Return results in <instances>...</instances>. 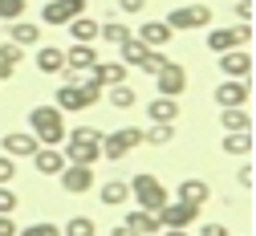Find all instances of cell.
<instances>
[{"instance_id":"12","label":"cell","mask_w":256,"mask_h":236,"mask_svg":"<svg viewBox=\"0 0 256 236\" xmlns=\"http://www.w3.org/2000/svg\"><path fill=\"white\" fill-rule=\"evenodd\" d=\"M0 147H4V155H8V159H33L41 143H37V134L12 130V134H4V143H0Z\"/></svg>"},{"instance_id":"7","label":"cell","mask_w":256,"mask_h":236,"mask_svg":"<svg viewBox=\"0 0 256 236\" xmlns=\"http://www.w3.org/2000/svg\"><path fill=\"white\" fill-rule=\"evenodd\" d=\"M154 216H158V228H191V220L200 216V208H191V204H183V199H175V204L167 199V204L158 208Z\"/></svg>"},{"instance_id":"27","label":"cell","mask_w":256,"mask_h":236,"mask_svg":"<svg viewBox=\"0 0 256 236\" xmlns=\"http://www.w3.org/2000/svg\"><path fill=\"white\" fill-rule=\"evenodd\" d=\"M220 126H224V134H232V130H252V118H248L244 106H228V110L220 114Z\"/></svg>"},{"instance_id":"25","label":"cell","mask_w":256,"mask_h":236,"mask_svg":"<svg viewBox=\"0 0 256 236\" xmlns=\"http://www.w3.org/2000/svg\"><path fill=\"white\" fill-rule=\"evenodd\" d=\"M146 118H150V122H175V118H179V106H175V98H163V94H158L154 102L146 106Z\"/></svg>"},{"instance_id":"26","label":"cell","mask_w":256,"mask_h":236,"mask_svg":"<svg viewBox=\"0 0 256 236\" xmlns=\"http://www.w3.org/2000/svg\"><path fill=\"white\" fill-rule=\"evenodd\" d=\"M142 57H146V45L134 37V33H130V37H126L122 45H118V61L126 65V70H130V65H142Z\"/></svg>"},{"instance_id":"35","label":"cell","mask_w":256,"mask_h":236,"mask_svg":"<svg viewBox=\"0 0 256 236\" xmlns=\"http://www.w3.org/2000/svg\"><path fill=\"white\" fill-rule=\"evenodd\" d=\"M24 9H28L24 0H0V21H8V25H12V21L24 17Z\"/></svg>"},{"instance_id":"11","label":"cell","mask_w":256,"mask_h":236,"mask_svg":"<svg viewBox=\"0 0 256 236\" xmlns=\"http://www.w3.org/2000/svg\"><path fill=\"white\" fill-rule=\"evenodd\" d=\"M94 65H98V49H94V45L74 41V45L66 49V70H70V74H90Z\"/></svg>"},{"instance_id":"18","label":"cell","mask_w":256,"mask_h":236,"mask_svg":"<svg viewBox=\"0 0 256 236\" xmlns=\"http://www.w3.org/2000/svg\"><path fill=\"white\" fill-rule=\"evenodd\" d=\"M33 167L41 175H57L61 167H66V155H61V147H37V155H33Z\"/></svg>"},{"instance_id":"5","label":"cell","mask_w":256,"mask_h":236,"mask_svg":"<svg viewBox=\"0 0 256 236\" xmlns=\"http://www.w3.org/2000/svg\"><path fill=\"white\" fill-rule=\"evenodd\" d=\"M252 41V25H236V29H212L208 33V49L228 53V49H244Z\"/></svg>"},{"instance_id":"32","label":"cell","mask_w":256,"mask_h":236,"mask_svg":"<svg viewBox=\"0 0 256 236\" xmlns=\"http://www.w3.org/2000/svg\"><path fill=\"white\" fill-rule=\"evenodd\" d=\"M98 37H102V41H110V45H122L126 37H130V29H126L122 21H110V25H102V29H98Z\"/></svg>"},{"instance_id":"9","label":"cell","mask_w":256,"mask_h":236,"mask_svg":"<svg viewBox=\"0 0 256 236\" xmlns=\"http://www.w3.org/2000/svg\"><path fill=\"white\" fill-rule=\"evenodd\" d=\"M82 13H86V0H49V5L41 9V21L45 25H70Z\"/></svg>"},{"instance_id":"16","label":"cell","mask_w":256,"mask_h":236,"mask_svg":"<svg viewBox=\"0 0 256 236\" xmlns=\"http://www.w3.org/2000/svg\"><path fill=\"white\" fill-rule=\"evenodd\" d=\"M171 37H175V33H171L167 21H142V29H138V41H142L146 49H163Z\"/></svg>"},{"instance_id":"28","label":"cell","mask_w":256,"mask_h":236,"mask_svg":"<svg viewBox=\"0 0 256 236\" xmlns=\"http://www.w3.org/2000/svg\"><path fill=\"white\" fill-rule=\"evenodd\" d=\"M175 139V122H150V130H142V143L150 147H167Z\"/></svg>"},{"instance_id":"3","label":"cell","mask_w":256,"mask_h":236,"mask_svg":"<svg viewBox=\"0 0 256 236\" xmlns=\"http://www.w3.org/2000/svg\"><path fill=\"white\" fill-rule=\"evenodd\" d=\"M138 143H142V130H138V126L110 130V134H102V159H126Z\"/></svg>"},{"instance_id":"1","label":"cell","mask_w":256,"mask_h":236,"mask_svg":"<svg viewBox=\"0 0 256 236\" xmlns=\"http://www.w3.org/2000/svg\"><path fill=\"white\" fill-rule=\"evenodd\" d=\"M28 126H33L41 147H61L66 143V114L57 106H33L28 110Z\"/></svg>"},{"instance_id":"4","label":"cell","mask_w":256,"mask_h":236,"mask_svg":"<svg viewBox=\"0 0 256 236\" xmlns=\"http://www.w3.org/2000/svg\"><path fill=\"white\" fill-rule=\"evenodd\" d=\"M167 25H171V33L208 29V25H212V9H208V5H183V9H175V13L167 17Z\"/></svg>"},{"instance_id":"23","label":"cell","mask_w":256,"mask_h":236,"mask_svg":"<svg viewBox=\"0 0 256 236\" xmlns=\"http://www.w3.org/2000/svg\"><path fill=\"white\" fill-rule=\"evenodd\" d=\"M98 29H102L98 21L82 13V17H74V21H70V37H74V41H86V45H94V41H98Z\"/></svg>"},{"instance_id":"38","label":"cell","mask_w":256,"mask_h":236,"mask_svg":"<svg viewBox=\"0 0 256 236\" xmlns=\"http://www.w3.org/2000/svg\"><path fill=\"white\" fill-rule=\"evenodd\" d=\"M12 208H16L12 187H8V183H0V212H4V216H12Z\"/></svg>"},{"instance_id":"44","label":"cell","mask_w":256,"mask_h":236,"mask_svg":"<svg viewBox=\"0 0 256 236\" xmlns=\"http://www.w3.org/2000/svg\"><path fill=\"white\" fill-rule=\"evenodd\" d=\"M236 17H240V25L252 21V5H248V0H240V5H236Z\"/></svg>"},{"instance_id":"45","label":"cell","mask_w":256,"mask_h":236,"mask_svg":"<svg viewBox=\"0 0 256 236\" xmlns=\"http://www.w3.org/2000/svg\"><path fill=\"white\" fill-rule=\"evenodd\" d=\"M200 236H228V228H224V224H204Z\"/></svg>"},{"instance_id":"46","label":"cell","mask_w":256,"mask_h":236,"mask_svg":"<svg viewBox=\"0 0 256 236\" xmlns=\"http://www.w3.org/2000/svg\"><path fill=\"white\" fill-rule=\"evenodd\" d=\"M236 179H240V183H244V187H248V183H252V167H248V163H244V167H240V175H236Z\"/></svg>"},{"instance_id":"15","label":"cell","mask_w":256,"mask_h":236,"mask_svg":"<svg viewBox=\"0 0 256 236\" xmlns=\"http://www.w3.org/2000/svg\"><path fill=\"white\" fill-rule=\"evenodd\" d=\"M61 155H66V163H78V167H94V163L102 159V147H94V143H74V139H66Z\"/></svg>"},{"instance_id":"40","label":"cell","mask_w":256,"mask_h":236,"mask_svg":"<svg viewBox=\"0 0 256 236\" xmlns=\"http://www.w3.org/2000/svg\"><path fill=\"white\" fill-rule=\"evenodd\" d=\"M0 53H4V57H8L12 65H16L20 57H24V49H20V45H12V41H4V45H0Z\"/></svg>"},{"instance_id":"22","label":"cell","mask_w":256,"mask_h":236,"mask_svg":"<svg viewBox=\"0 0 256 236\" xmlns=\"http://www.w3.org/2000/svg\"><path fill=\"white\" fill-rule=\"evenodd\" d=\"M8 41H12V45H20V49L37 45V41H41V25H33V21H12V33H8Z\"/></svg>"},{"instance_id":"8","label":"cell","mask_w":256,"mask_h":236,"mask_svg":"<svg viewBox=\"0 0 256 236\" xmlns=\"http://www.w3.org/2000/svg\"><path fill=\"white\" fill-rule=\"evenodd\" d=\"M248 94H252L248 78H228V82H220V86H216V106H220V110H228V106H244V102H248Z\"/></svg>"},{"instance_id":"19","label":"cell","mask_w":256,"mask_h":236,"mask_svg":"<svg viewBox=\"0 0 256 236\" xmlns=\"http://www.w3.org/2000/svg\"><path fill=\"white\" fill-rule=\"evenodd\" d=\"M90 78L98 82V86H118V82H126V65L122 61H98L90 70Z\"/></svg>"},{"instance_id":"20","label":"cell","mask_w":256,"mask_h":236,"mask_svg":"<svg viewBox=\"0 0 256 236\" xmlns=\"http://www.w3.org/2000/svg\"><path fill=\"white\" fill-rule=\"evenodd\" d=\"M130 232H138V236H158V216L154 212H146V208H138V212H126V220H122Z\"/></svg>"},{"instance_id":"2","label":"cell","mask_w":256,"mask_h":236,"mask_svg":"<svg viewBox=\"0 0 256 236\" xmlns=\"http://www.w3.org/2000/svg\"><path fill=\"white\" fill-rule=\"evenodd\" d=\"M130 199H134L138 208H146V212H158V208L167 204V187L158 183L154 175H146V171H142V175H134V179H130Z\"/></svg>"},{"instance_id":"17","label":"cell","mask_w":256,"mask_h":236,"mask_svg":"<svg viewBox=\"0 0 256 236\" xmlns=\"http://www.w3.org/2000/svg\"><path fill=\"white\" fill-rule=\"evenodd\" d=\"M179 199L191 204V208H204L208 199H212V187L204 179H179Z\"/></svg>"},{"instance_id":"36","label":"cell","mask_w":256,"mask_h":236,"mask_svg":"<svg viewBox=\"0 0 256 236\" xmlns=\"http://www.w3.org/2000/svg\"><path fill=\"white\" fill-rule=\"evenodd\" d=\"M78 94H82V102H86V106H98V98H102V86L94 82V78H86V82H78Z\"/></svg>"},{"instance_id":"30","label":"cell","mask_w":256,"mask_h":236,"mask_svg":"<svg viewBox=\"0 0 256 236\" xmlns=\"http://www.w3.org/2000/svg\"><path fill=\"white\" fill-rule=\"evenodd\" d=\"M110 106H118V110H130V106H134V90L126 86V82L110 86Z\"/></svg>"},{"instance_id":"10","label":"cell","mask_w":256,"mask_h":236,"mask_svg":"<svg viewBox=\"0 0 256 236\" xmlns=\"http://www.w3.org/2000/svg\"><path fill=\"white\" fill-rule=\"evenodd\" d=\"M57 179H61V187H66V191H74V195H86V191L94 187V167L66 163V167L57 171Z\"/></svg>"},{"instance_id":"34","label":"cell","mask_w":256,"mask_h":236,"mask_svg":"<svg viewBox=\"0 0 256 236\" xmlns=\"http://www.w3.org/2000/svg\"><path fill=\"white\" fill-rule=\"evenodd\" d=\"M66 139H74V143H94V147H102V130H94V126H78V130H66Z\"/></svg>"},{"instance_id":"42","label":"cell","mask_w":256,"mask_h":236,"mask_svg":"<svg viewBox=\"0 0 256 236\" xmlns=\"http://www.w3.org/2000/svg\"><path fill=\"white\" fill-rule=\"evenodd\" d=\"M0 236H16V224H12V216H4V212H0Z\"/></svg>"},{"instance_id":"6","label":"cell","mask_w":256,"mask_h":236,"mask_svg":"<svg viewBox=\"0 0 256 236\" xmlns=\"http://www.w3.org/2000/svg\"><path fill=\"white\" fill-rule=\"evenodd\" d=\"M154 90L163 94V98H179V94L187 90V70H183V65H175V61H167L163 70L154 74Z\"/></svg>"},{"instance_id":"21","label":"cell","mask_w":256,"mask_h":236,"mask_svg":"<svg viewBox=\"0 0 256 236\" xmlns=\"http://www.w3.org/2000/svg\"><path fill=\"white\" fill-rule=\"evenodd\" d=\"M37 70L41 74H61V70H66V49H61V45L37 49Z\"/></svg>"},{"instance_id":"41","label":"cell","mask_w":256,"mask_h":236,"mask_svg":"<svg viewBox=\"0 0 256 236\" xmlns=\"http://www.w3.org/2000/svg\"><path fill=\"white\" fill-rule=\"evenodd\" d=\"M12 171H16L12 159H8V155H0V183H8V179H12Z\"/></svg>"},{"instance_id":"48","label":"cell","mask_w":256,"mask_h":236,"mask_svg":"<svg viewBox=\"0 0 256 236\" xmlns=\"http://www.w3.org/2000/svg\"><path fill=\"white\" fill-rule=\"evenodd\" d=\"M163 236H191L187 228H163Z\"/></svg>"},{"instance_id":"24","label":"cell","mask_w":256,"mask_h":236,"mask_svg":"<svg viewBox=\"0 0 256 236\" xmlns=\"http://www.w3.org/2000/svg\"><path fill=\"white\" fill-rule=\"evenodd\" d=\"M126 199H130V183L126 179H106L102 183V204L106 208H122Z\"/></svg>"},{"instance_id":"39","label":"cell","mask_w":256,"mask_h":236,"mask_svg":"<svg viewBox=\"0 0 256 236\" xmlns=\"http://www.w3.org/2000/svg\"><path fill=\"white\" fill-rule=\"evenodd\" d=\"M142 9H146V0H118V13L122 17H138Z\"/></svg>"},{"instance_id":"37","label":"cell","mask_w":256,"mask_h":236,"mask_svg":"<svg viewBox=\"0 0 256 236\" xmlns=\"http://www.w3.org/2000/svg\"><path fill=\"white\" fill-rule=\"evenodd\" d=\"M16 236H61L57 224H28V228H16Z\"/></svg>"},{"instance_id":"47","label":"cell","mask_w":256,"mask_h":236,"mask_svg":"<svg viewBox=\"0 0 256 236\" xmlns=\"http://www.w3.org/2000/svg\"><path fill=\"white\" fill-rule=\"evenodd\" d=\"M110 236H138V232H130V228H126V224H118V228H114Z\"/></svg>"},{"instance_id":"29","label":"cell","mask_w":256,"mask_h":236,"mask_svg":"<svg viewBox=\"0 0 256 236\" xmlns=\"http://www.w3.org/2000/svg\"><path fill=\"white\" fill-rule=\"evenodd\" d=\"M248 151H252V134H248V130L224 134V155H248Z\"/></svg>"},{"instance_id":"31","label":"cell","mask_w":256,"mask_h":236,"mask_svg":"<svg viewBox=\"0 0 256 236\" xmlns=\"http://www.w3.org/2000/svg\"><path fill=\"white\" fill-rule=\"evenodd\" d=\"M61 236H98V224H94L90 216H74L70 224H66V232Z\"/></svg>"},{"instance_id":"33","label":"cell","mask_w":256,"mask_h":236,"mask_svg":"<svg viewBox=\"0 0 256 236\" xmlns=\"http://www.w3.org/2000/svg\"><path fill=\"white\" fill-rule=\"evenodd\" d=\"M167 61H171V57H167L163 49H146V57H142V65H138V70L154 78V74H158V70H163V65H167Z\"/></svg>"},{"instance_id":"14","label":"cell","mask_w":256,"mask_h":236,"mask_svg":"<svg viewBox=\"0 0 256 236\" xmlns=\"http://www.w3.org/2000/svg\"><path fill=\"white\" fill-rule=\"evenodd\" d=\"M53 106L61 110V114H74V110H86V102H82V94H78V78L70 74L66 82L57 86V94H53Z\"/></svg>"},{"instance_id":"13","label":"cell","mask_w":256,"mask_h":236,"mask_svg":"<svg viewBox=\"0 0 256 236\" xmlns=\"http://www.w3.org/2000/svg\"><path fill=\"white\" fill-rule=\"evenodd\" d=\"M220 74H224V78H248V74H252V53H248V49L220 53Z\"/></svg>"},{"instance_id":"43","label":"cell","mask_w":256,"mask_h":236,"mask_svg":"<svg viewBox=\"0 0 256 236\" xmlns=\"http://www.w3.org/2000/svg\"><path fill=\"white\" fill-rule=\"evenodd\" d=\"M12 70H16V65H12L4 53H0V82H8V78H12Z\"/></svg>"}]
</instances>
